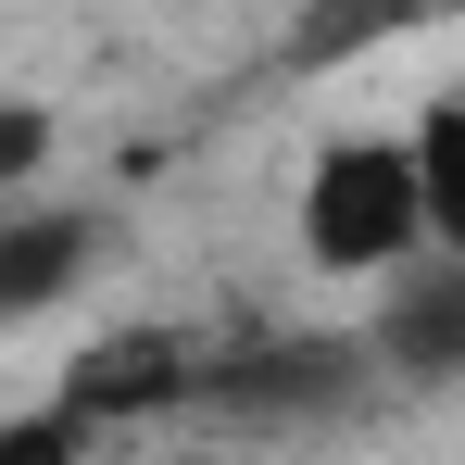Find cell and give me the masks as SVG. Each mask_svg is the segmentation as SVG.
Instances as JSON below:
<instances>
[{"instance_id":"1","label":"cell","mask_w":465,"mask_h":465,"mask_svg":"<svg viewBox=\"0 0 465 465\" xmlns=\"http://www.w3.org/2000/svg\"><path fill=\"white\" fill-rule=\"evenodd\" d=\"M290 239H302V264L327 290H390L415 264H453V239H440L428 189H415L402 126H340L302 163V189H290Z\"/></svg>"},{"instance_id":"2","label":"cell","mask_w":465,"mask_h":465,"mask_svg":"<svg viewBox=\"0 0 465 465\" xmlns=\"http://www.w3.org/2000/svg\"><path fill=\"white\" fill-rule=\"evenodd\" d=\"M189 378H202V340L189 327H114V340H88L76 365H64V415H76L88 440H126V428H152V415H189Z\"/></svg>"},{"instance_id":"3","label":"cell","mask_w":465,"mask_h":465,"mask_svg":"<svg viewBox=\"0 0 465 465\" xmlns=\"http://www.w3.org/2000/svg\"><path fill=\"white\" fill-rule=\"evenodd\" d=\"M101 252H114V214H88V202H64V189L0 202V327L76 302L88 277H101Z\"/></svg>"},{"instance_id":"4","label":"cell","mask_w":465,"mask_h":465,"mask_svg":"<svg viewBox=\"0 0 465 465\" xmlns=\"http://www.w3.org/2000/svg\"><path fill=\"white\" fill-rule=\"evenodd\" d=\"M0 465H101V440L64 402H25V415H0Z\"/></svg>"},{"instance_id":"5","label":"cell","mask_w":465,"mask_h":465,"mask_svg":"<svg viewBox=\"0 0 465 465\" xmlns=\"http://www.w3.org/2000/svg\"><path fill=\"white\" fill-rule=\"evenodd\" d=\"M64 152V114L51 101H25V114H0V189H38V163Z\"/></svg>"}]
</instances>
